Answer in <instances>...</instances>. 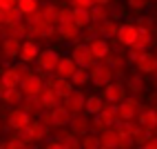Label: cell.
Wrapping results in <instances>:
<instances>
[{
	"instance_id": "6da1fadb",
	"label": "cell",
	"mask_w": 157,
	"mask_h": 149,
	"mask_svg": "<svg viewBox=\"0 0 157 149\" xmlns=\"http://www.w3.org/2000/svg\"><path fill=\"white\" fill-rule=\"evenodd\" d=\"M60 60V51L53 49V47H47V49H40L38 56H36V69L42 73V76H47V73H53L56 71V65Z\"/></svg>"
},
{
	"instance_id": "7a4b0ae2",
	"label": "cell",
	"mask_w": 157,
	"mask_h": 149,
	"mask_svg": "<svg viewBox=\"0 0 157 149\" xmlns=\"http://www.w3.org/2000/svg\"><path fill=\"white\" fill-rule=\"evenodd\" d=\"M31 120H33V116H31L27 109H22L20 105H16V107H11V111L7 114L5 125L9 127V129H13V131H20V129H25Z\"/></svg>"
},
{
	"instance_id": "3957f363",
	"label": "cell",
	"mask_w": 157,
	"mask_h": 149,
	"mask_svg": "<svg viewBox=\"0 0 157 149\" xmlns=\"http://www.w3.org/2000/svg\"><path fill=\"white\" fill-rule=\"evenodd\" d=\"M89 73H91V85H95V87H104L106 82L113 80V69L104 60H95L89 67Z\"/></svg>"
},
{
	"instance_id": "277c9868",
	"label": "cell",
	"mask_w": 157,
	"mask_h": 149,
	"mask_svg": "<svg viewBox=\"0 0 157 149\" xmlns=\"http://www.w3.org/2000/svg\"><path fill=\"white\" fill-rule=\"evenodd\" d=\"M102 96H104V100L117 105L120 100H124V98L128 96V91H126V85H124V80L113 78L111 82H106V85L102 87Z\"/></svg>"
},
{
	"instance_id": "5b68a950",
	"label": "cell",
	"mask_w": 157,
	"mask_h": 149,
	"mask_svg": "<svg viewBox=\"0 0 157 149\" xmlns=\"http://www.w3.org/2000/svg\"><path fill=\"white\" fill-rule=\"evenodd\" d=\"M20 40L13 34H7L2 40H0V62H11L13 58H18V51H20Z\"/></svg>"
},
{
	"instance_id": "8992f818",
	"label": "cell",
	"mask_w": 157,
	"mask_h": 149,
	"mask_svg": "<svg viewBox=\"0 0 157 149\" xmlns=\"http://www.w3.org/2000/svg\"><path fill=\"white\" fill-rule=\"evenodd\" d=\"M115 109H117L120 120H131V118L137 120V114H140V109H142V102H140L137 96H133V98H128V96H126L124 100H120L117 105H115Z\"/></svg>"
},
{
	"instance_id": "52a82bcc",
	"label": "cell",
	"mask_w": 157,
	"mask_h": 149,
	"mask_svg": "<svg viewBox=\"0 0 157 149\" xmlns=\"http://www.w3.org/2000/svg\"><path fill=\"white\" fill-rule=\"evenodd\" d=\"M18 87H20V91H22L25 96H38L40 91H42V87H44V78H42V73L36 69V71H31L29 76H25L22 80H20Z\"/></svg>"
},
{
	"instance_id": "ba28073f",
	"label": "cell",
	"mask_w": 157,
	"mask_h": 149,
	"mask_svg": "<svg viewBox=\"0 0 157 149\" xmlns=\"http://www.w3.org/2000/svg\"><path fill=\"white\" fill-rule=\"evenodd\" d=\"M69 56L75 60V65H78V67H91L93 62H95V58H93V54H91L89 42H86V40H84V42L75 40V45L71 47V54H69Z\"/></svg>"
},
{
	"instance_id": "9c48e42d",
	"label": "cell",
	"mask_w": 157,
	"mask_h": 149,
	"mask_svg": "<svg viewBox=\"0 0 157 149\" xmlns=\"http://www.w3.org/2000/svg\"><path fill=\"white\" fill-rule=\"evenodd\" d=\"M84 102H86V93H82L80 87H73L64 98H62V105L71 111V114H80L84 111Z\"/></svg>"
},
{
	"instance_id": "30bf717a",
	"label": "cell",
	"mask_w": 157,
	"mask_h": 149,
	"mask_svg": "<svg viewBox=\"0 0 157 149\" xmlns=\"http://www.w3.org/2000/svg\"><path fill=\"white\" fill-rule=\"evenodd\" d=\"M135 65V69H137L140 73H153L157 71V51H153V49H146V51H142L140 54V58L133 62Z\"/></svg>"
},
{
	"instance_id": "8fae6325",
	"label": "cell",
	"mask_w": 157,
	"mask_h": 149,
	"mask_svg": "<svg viewBox=\"0 0 157 149\" xmlns=\"http://www.w3.org/2000/svg\"><path fill=\"white\" fill-rule=\"evenodd\" d=\"M40 51V45L36 38H25L20 42V51H18V60L20 62H27V65H33L36 62V56Z\"/></svg>"
},
{
	"instance_id": "7c38bea8",
	"label": "cell",
	"mask_w": 157,
	"mask_h": 149,
	"mask_svg": "<svg viewBox=\"0 0 157 149\" xmlns=\"http://www.w3.org/2000/svg\"><path fill=\"white\" fill-rule=\"evenodd\" d=\"M69 129L75 134V136H84L91 131V116L84 114V111H80V114H73L71 116V120H69Z\"/></svg>"
},
{
	"instance_id": "4fadbf2b",
	"label": "cell",
	"mask_w": 157,
	"mask_h": 149,
	"mask_svg": "<svg viewBox=\"0 0 157 149\" xmlns=\"http://www.w3.org/2000/svg\"><path fill=\"white\" fill-rule=\"evenodd\" d=\"M155 45V36H153V29H146V27H140L137 36H135V40L131 42L128 47L137 49V51H146V49H153Z\"/></svg>"
},
{
	"instance_id": "5bb4252c",
	"label": "cell",
	"mask_w": 157,
	"mask_h": 149,
	"mask_svg": "<svg viewBox=\"0 0 157 149\" xmlns=\"http://www.w3.org/2000/svg\"><path fill=\"white\" fill-rule=\"evenodd\" d=\"M86 42H89V49H91V54H93L95 60H104V56L111 51V42L104 36H95V38H91Z\"/></svg>"
},
{
	"instance_id": "9a60e30c",
	"label": "cell",
	"mask_w": 157,
	"mask_h": 149,
	"mask_svg": "<svg viewBox=\"0 0 157 149\" xmlns=\"http://www.w3.org/2000/svg\"><path fill=\"white\" fill-rule=\"evenodd\" d=\"M38 100H40V105H42L44 109H53V107H58V105L62 102V96L53 89V87H49V85H44L42 87V91L38 93Z\"/></svg>"
},
{
	"instance_id": "2e32d148",
	"label": "cell",
	"mask_w": 157,
	"mask_h": 149,
	"mask_svg": "<svg viewBox=\"0 0 157 149\" xmlns=\"http://www.w3.org/2000/svg\"><path fill=\"white\" fill-rule=\"evenodd\" d=\"M104 62L111 69H126L128 67V58H126V49H111L106 56H104Z\"/></svg>"
},
{
	"instance_id": "e0dca14e",
	"label": "cell",
	"mask_w": 157,
	"mask_h": 149,
	"mask_svg": "<svg viewBox=\"0 0 157 149\" xmlns=\"http://www.w3.org/2000/svg\"><path fill=\"white\" fill-rule=\"evenodd\" d=\"M56 27H58V36H60L62 40H71V42H75V40L80 38V27L73 23L71 18L64 20V23H60V25H56Z\"/></svg>"
},
{
	"instance_id": "ac0fdd59",
	"label": "cell",
	"mask_w": 157,
	"mask_h": 149,
	"mask_svg": "<svg viewBox=\"0 0 157 149\" xmlns=\"http://www.w3.org/2000/svg\"><path fill=\"white\" fill-rule=\"evenodd\" d=\"M137 31H140V27L135 25V23H122L120 29H117V36H115V38H117L124 47H128L131 42L135 40V36H137Z\"/></svg>"
},
{
	"instance_id": "d6986e66",
	"label": "cell",
	"mask_w": 157,
	"mask_h": 149,
	"mask_svg": "<svg viewBox=\"0 0 157 149\" xmlns=\"http://www.w3.org/2000/svg\"><path fill=\"white\" fill-rule=\"evenodd\" d=\"M100 120L106 125V127H115L120 120V116H117V109H115V102H109V100H104L102 105V109H100Z\"/></svg>"
},
{
	"instance_id": "ffe728a7",
	"label": "cell",
	"mask_w": 157,
	"mask_h": 149,
	"mask_svg": "<svg viewBox=\"0 0 157 149\" xmlns=\"http://www.w3.org/2000/svg\"><path fill=\"white\" fill-rule=\"evenodd\" d=\"M49 114H51V120H53V129H56V127H69V120H71V116H73L62 102L58 105V107L49 109Z\"/></svg>"
},
{
	"instance_id": "44dd1931",
	"label": "cell",
	"mask_w": 157,
	"mask_h": 149,
	"mask_svg": "<svg viewBox=\"0 0 157 149\" xmlns=\"http://www.w3.org/2000/svg\"><path fill=\"white\" fill-rule=\"evenodd\" d=\"M124 85H126V91L133 93V96H140V93H144V89H146V80L142 78L140 71H137V73H128V76L124 78Z\"/></svg>"
},
{
	"instance_id": "7402d4cb",
	"label": "cell",
	"mask_w": 157,
	"mask_h": 149,
	"mask_svg": "<svg viewBox=\"0 0 157 149\" xmlns=\"http://www.w3.org/2000/svg\"><path fill=\"white\" fill-rule=\"evenodd\" d=\"M78 69V65H75V60H73L71 56H60V60H58V65H56V76H60V78H71V73Z\"/></svg>"
},
{
	"instance_id": "603a6c76",
	"label": "cell",
	"mask_w": 157,
	"mask_h": 149,
	"mask_svg": "<svg viewBox=\"0 0 157 149\" xmlns=\"http://www.w3.org/2000/svg\"><path fill=\"white\" fill-rule=\"evenodd\" d=\"M137 122L151 131L153 127L157 125V109H155V107H144V105H142V109H140V114H137Z\"/></svg>"
},
{
	"instance_id": "cb8c5ba5",
	"label": "cell",
	"mask_w": 157,
	"mask_h": 149,
	"mask_svg": "<svg viewBox=\"0 0 157 149\" xmlns=\"http://www.w3.org/2000/svg\"><path fill=\"white\" fill-rule=\"evenodd\" d=\"M25 98V93L20 91V87H7L5 93L0 96V102L7 105V107H16V105H20Z\"/></svg>"
},
{
	"instance_id": "d4e9b609",
	"label": "cell",
	"mask_w": 157,
	"mask_h": 149,
	"mask_svg": "<svg viewBox=\"0 0 157 149\" xmlns=\"http://www.w3.org/2000/svg\"><path fill=\"white\" fill-rule=\"evenodd\" d=\"M29 129H31V138H33V143H44V138L51 134V129L40 120V118H36V120H31L29 122Z\"/></svg>"
},
{
	"instance_id": "484cf974",
	"label": "cell",
	"mask_w": 157,
	"mask_h": 149,
	"mask_svg": "<svg viewBox=\"0 0 157 149\" xmlns=\"http://www.w3.org/2000/svg\"><path fill=\"white\" fill-rule=\"evenodd\" d=\"M22 20V14H20L18 7H2V14H0V23L7 25L9 29H11L16 23H20Z\"/></svg>"
},
{
	"instance_id": "4316f807",
	"label": "cell",
	"mask_w": 157,
	"mask_h": 149,
	"mask_svg": "<svg viewBox=\"0 0 157 149\" xmlns=\"http://www.w3.org/2000/svg\"><path fill=\"white\" fill-rule=\"evenodd\" d=\"M98 138H100V147H104V149L117 147V129L115 127H106L104 131L98 134Z\"/></svg>"
},
{
	"instance_id": "83f0119b",
	"label": "cell",
	"mask_w": 157,
	"mask_h": 149,
	"mask_svg": "<svg viewBox=\"0 0 157 149\" xmlns=\"http://www.w3.org/2000/svg\"><path fill=\"white\" fill-rule=\"evenodd\" d=\"M71 85L73 87H86V85H91V73H89V67H78L75 71L71 73Z\"/></svg>"
},
{
	"instance_id": "f1b7e54d",
	"label": "cell",
	"mask_w": 157,
	"mask_h": 149,
	"mask_svg": "<svg viewBox=\"0 0 157 149\" xmlns=\"http://www.w3.org/2000/svg\"><path fill=\"white\" fill-rule=\"evenodd\" d=\"M20 107L27 109L31 116H36V118H40V114L44 111V107H42V105H40V100H38V96H25L22 102H20Z\"/></svg>"
},
{
	"instance_id": "f546056e",
	"label": "cell",
	"mask_w": 157,
	"mask_h": 149,
	"mask_svg": "<svg viewBox=\"0 0 157 149\" xmlns=\"http://www.w3.org/2000/svg\"><path fill=\"white\" fill-rule=\"evenodd\" d=\"M89 14H91V23H102V20L111 18V7L95 2L93 7H89Z\"/></svg>"
},
{
	"instance_id": "4dcf8cb0",
	"label": "cell",
	"mask_w": 157,
	"mask_h": 149,
	"mask_svg": "<svg viewBox=\"0 0 157 149\" xmlns=\"http://www.w3.org/2000/svg\"><path fill=\"white\" fill-rule=\"evenodd\" d=\"M98 27H100V36H104V38L113 40L115 36H117L120 23H115L113 18H106V20H102V23H98Z\"/></svg>"
},
{
	"instance_id": "1f68e13d",
	"label": "cell",
	"mask_w": 157,
	"mask_h": 149,
	"mask_svg": "<svg viewBox=\"0 0 157 149\" xmlns=\"http://www.w3.org/2000/svg\"><path fill=\"white\" fill-rule=\"evenodd\" d=\"M71 20H73V23H75L80 29H84V27L91 23V14H89V9L71 7Z\"/></svg>"
},
{
	"instance_id": "d6a6232c",
	"label": "cell",
	"mask_w": 157,
	"mask_h": 149,
	"mask_svg": "<svg viewBox=\"0 0 157 149\" xmlns=\"http://www.w3.org/2000/svg\"><path fill=\"white\" fill-rule=\"evenodd\" d=\"M102 105H104V96L91 93V96H86V102H84V111H86L89 116H93V114H100Z\"/></svg>"
},
{
	"instance_id": "836d02e7",
	"label": "cell",
	"mask_w": 157,
	"mask_h": 149,
	"mask_svg": "<svg viewBox=\"0 0 157 149\" xmlns=\"http://www.w3.org/2000/svg\"><path fill=\"white\" fill-rule=\"evenodd\" d=\"M115 129H117V134H124V136H133L135 131L140 129V122L135 120V118H131V120H117Z\"/></svg>"
},
{
	"instance_id": "e575fe53",
	"label": "cell",
	"mask_w": 157,
	"mask_h": 149,
	"mask_svg": "<svg viewBox=\"0 0 157 149\" xmlns=\"http://www.w3.org/2000/svg\"><path fill=\"white\" fill-rule=\"evenodd\" d=\"M20 9V14H22V18H27L29 14H33L36 9H40V0H18V5Z\"/></svg>"
},
{
	"instance_id": "d590c367",
	"label": "cell",
	"mask_w": 157,
	"mask_h": 149,
	"mask_svg": "<svg viewBox=\"0 0 157 149\" xmlns=\"http://www.w3.org/2000/svg\"><path fill=\"white\" fill-rule=\"evenodd\" d=\"M148 2L151 0H126V7H128V11L133 16H140V14H144L146 9H148Z\"/></svg>"
},
{
	"instance_id": "8d00e7d4",
	"label": "cell",
	"mask_w": 157,
	"mask_h": 149,
	"mask_svg": "<svg viewBox=\"0 0 157 149\" xmlns=\"http://www.w3.org/2000/svg\"><path fill=\"white\" fill-rule=\"evenodd\" d=\"M80 147H84V149H98L100 147V138L95 131H89L80 138Z\"/></svg>"
},
{
	"instance_id": "74e56055",
	"label": "cell",
	"mask_w": 157,
	"mask_h": 149,
	"mask_svg": "<svg viewBox=\"0 0 157 149\" xmlns=\"http://www.w3.org/2000/svg\"><path fill=\"white\" fill-rule=\"evenodd\" d=\"M148 136H151V131L146 129V127H142V125H140V129L133 134V143H135V145H144L146 140H148Z\"/></svg>"
},
{
	"instance_id": "f35d334b",
	"label": "cell",
	"mask_w": 157,
	"mask_h": 149,
	"mask_svg": "<svg viewBox=\"0 0 157 149\" xmlns=\"http://www.w3.org/2000/svg\"><path fill=\"white\" fill-rule=\"evenodd\" d=\"M75 147H80V136L69 134L62 138V149H75Z\"/></svg>"
},
{
	"instance_id": "ab89813d",
	"label": "cell",
	"mask_w": 157,
	"mask_h": 149,
	"mask_svg": "<svg viewBox=\"0 0 157 149\" xmlns=\"http://www.w3.org/2000/svg\"><path fill=\"white\" fill-rule=\"evenodd\" d=\"M44 147L47 149H62V140H60V138L58 136H53V138H44Z\"/></svg>"
},
{
	"instance_id": "60d3db41",
	"label": "cell",
	"mask_w": 157,
	"mask_h": 149,
	"mask_svg": "<svg viewBox=\"0 0 157 149\" xmlns=\"http://www.w3.org/2000/svg\"><path fill=\"white\" fill-rule=\"evenodd\" d=\"M13 69H16V73L20 76V80H22L25 76H29V73H31V69H29V65H27V62H18V65H13Z\"/></svg>"
},
{
	"instance_id": "b9f144b4",
	"label": "cell",
	"mask_w": 157,
	"mask_h": 149,
	"mask_svg": "<svg viewBox=\"0 0 157 149\" xmlns=\"http://www.w3.org/2000/svg\"><path fill=\"white\" fill-rule=\"evenodd\" d=\"M18 134V138L22 140L25 145H29V143H33V138H31V129H29V125L25 127V129H20V131H16Z\"/></svg>"
},
{
	"instance_id": "7bdbcfd3",
	"label": "cell",
	"mask_w": 157,
	"mask_h": 149,
	"mask_svg": "<svg viewBox=\"0 0 157 149\" xmlns=\"http://www.w3.org/2000/svg\"><path fill=\"white\" fill-rule=\"evenodd\" d=\"M71 7H80V9H89L95 5V0H69Z\"/></svg>"
},
{
	"instance_id": "ee69618b",
	"label": "cell",
	"mask_w": 157,
	"mask_h": 149,
	"mask_svg": "<svg viewBox=\"0 0 157 149\" xmlns=\"http://www.w3.org/2000/svg\"><path fill=\"white\" fill-rule=\"evenodd\" d=\"M7 147L9 149H11V147H16V149H20V147H27L22 140H20V138H18V134L16 136H11V138H9V140H7Z\"/></svg>"
},
{
	"instance_id": "f6af8a7d",
	"label": "cell",
	"mask_w": 157,
	"mask_h": 149,
	"mask_svg": "<svg viewBox=\"0 0 157 149\" xmlns=\"http://www.w3.org/2000/svg\"><path fill=\"white\" fill-rule=\"evenodd\" d=\"M146 149H157V136H148V140L144 143Z\"/></svg>"
},
{
	"instance_id": "bcb514c9",
	"label": "cell",
	"mask_w": 157,
	"mask_h": 149,
	"mask_svg": "<svg viewBox=\"0 0 157 149\" xmlns=\"http://www.w3.org/2000/svg\"><path fill=\"white\" fill-rule=\"evenodd\" d=\"M18 0H0V7H16Z\"/></svg>"
},
{
	"instance_id": "7dc6e473",
	"label": "cell",
	"mask_w": 157,
	"mask_h": 149,
	"mask_svg": "<svg viewBox=\"0 0 157 149\" xmlns=\"http://www.w3.org/2000/svg\"><path fill=\"white\" fill-rule=\"evenodd\" d=\"M5 89H7V85H5L2 80H0V96H2V93H5Z\"/></svg>"
},
{
	"instance_id": "c3c4849f",
	"label": "cell",
	"mask_w": 157,
	"mask_h": 149,
	"mask_svg": "<svg viewBox=\"0 0 157 149\" xmlns=\"http://www.w3.org/2000/svg\"><path fill=\"white\" fill-rule=\"evenodd\" d=\"M153 87H155V89H157V71H155V73H153Z\"/></svg>"
},
{
	"instance_id": "681fc988",
	"label": "cell",
	"mask_w": 157,
	"mask_h": 149,
	"mask_svg": "<svg viewBox=\"0 0 157 149\" xmlns=\"http://www.w3.org/2000/svg\"><path fill=\"white\" fill-rule=\"evenodd\" d=\"M95 2H100V5H111L113 0H95Z\"/></svg>"
},
{
	"instance_id": "f907efd6",
	"label": "cell",
	"mask_w": 157,
	"mask_h": 149,
	"mask_svg": "<svg viewBox=\"0 0 157 149\" xmlns=\"http://www.w3.org/2000/svg\"><path fill=\"white\" fill-rule=\"evenodd\" d=\"M2 129H5V122H2V120H0V134H2Z\"/></svg>"
},
{
	"instance_id": "816d5d0a",
	"label": "cell",
	"mask_w": 157,
	"mask_h": 149,
	"mask_svg": "<svg viewBox=\"0 0 157 149\" xmlns=\"http://www.w3.org/2000/svg\"><path fill=\"white\" fill-rule=\"evenodd\" d=\"M0 14H2V7H0Z\"/></svg>"
},
{
	"instance_id": "f5cc1de1",
	"label": "cell",
	"mask_w": 157,
	"mask_h": 149,
	"mask_svg": "<svg viewBox=\"0 0 157 149\" xmlns=\"http://www.w3.org/2000/svg\"><path fill=\"white\" fill-rule=\"evenodd\" d=\"M155 51H157V49H155Z\"/></svg>"
}]
</instances>
